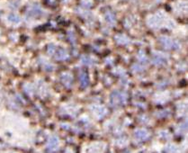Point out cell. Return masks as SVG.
Returning <instances> with one entry per match:
<instances>
[{"label":"cell","mask_w":188,"mask_h":153,"mask_svg":"<svg viewBox=\"0 0 188 153\" xmlns=\"http://www.w3.org/2000/svg\"><path fill=\"white\" fill-rule=\"evenodd\" d=\"M126 101H127V95L123 91H114L111 95V98H110L111 105L114 107L125 105Z\"/></svg>","instance_id":"cell-1"},{"label":"cell","mask_w":188,"mask_h":153,"mask_svg":"<svg viewBox=\"0 0 188 153\" xmlns=\"http://www.w3.org/2000/svg\"><path fill=\"white\" fill-rule=\"evenodd\" d=\"M159 41L162 43V45L167 49H178L180 47V44L177 41L173 39L168 38V37H161L159 39Z\"/></svg>","instance_id":"cell-2"},{"label":"cell","mask_w":188,"mask_h":153,"mask_svg":"<svg viewBox=\"0 0 188 153\" xmlns=\"http://www.w3.org/2000/svg\"><path fill=\"white\" fill-rule=\"evenodd\" d=\"M28 14L30 15H32V16H39L40 15L42 14V10L40 6L38 5H32L30 9L28 10Z\"/></svg>","instance_id":"cell-3"},{"label":"cell","mask_w":188,"mask_h":153,"mask_svg":"<svg viewBox=\"0 0 188 153\" xmlns=\"http://www.w3.org/2000/svg\"><path fill=\"white\" fill-rule=\"evenodd\" d=\"M135 137L140 140H145L149 138V133L147 132L146 130H143V129H140V130H137L135 133H134Z\"/></svg>","instance_id":"cell-4"},{"label":"cell","mask_w":188,"mask_h":153,"mask_svg":"<svg viewBox=\"0 0 188 153\" xmlns=\"http://www.w3.org/2000/svg\"><path fill=\"white\" fill-rule=\"evenodd\" d=\"M59 144V140L57 137H55V136H52L48 140V143H47V147L48 149H53L55 148H57Z\"/></svg>","instance_id":"cell-5"},{"label":"cell","mask_w":188,"mask_h":153,"mask_svg":"<svg viewBox=\"0 0 188 153\" xmlns=\"http://www.w3.org/2000/svg\"><path fill=\"white\" fill-rule=\"evenodd\" d=\"M152 62L156 65H163L167 62V60H166V58H164L162 55H160V54H157V55H155L153 57Z\"/></svg>","instance_id":"cell-6"},{"label":"cell","mask_w":188,"mask_h":153,"mask_svg":"<svg viewBox=\"0 0 188 153\" xmlns=\"http://www.w3.org/2000/svg\"><path fill=\"white\" fill-rule=\"evenodd\" d=\"M61 80H62L63 84H64L66 86H68V87H69V86H71L72 81H73L72 76H71L69 74H63L62 76H61Z\"/></svg>","instance_id":"cell-7"},{"label":"cell","mask_w":188,"mask_h":153,"mask_svg":"<svg viewBox=\"0 0 188 153\" xmlns=\"http://www.w3.org/2000/svg\"><path fill=\"white\" fill-rule=\"evenodd\" d=\"M79 80H80V84L83 87H86L88 86L89 80H88V76H87L86 72H85V71L81 72V74L79 75Z\"/></svg>","instance_id":"cell-8"},{"label":"cell","mask_w":188,"mask_h":153,"mask_svg":"<svg viewBox=\"0 0 188 153\" xmlns=\"http://www.w3.org/2000/svg\"><path fill=\"white\" fill-rule=\"evenodd\" d=\"M69 58V54L68 52L66 51L63 49H60L57 53H56V59L57 60H67Z\"/></svg>","instance_id":"cell-9"},{"label":"cell","mask_w":188,"mask_h":153,"mask_svg":"<svg viewBox=\"0 0 188 153\" xmlns=\"http://www.w3.org/2000/svg\"><path fill=\"white\" fill-rule=\"evenodd\" d=\"M7 19H8L9 22H11V23H13V24H19L20 22H21V18L19 17V15H17L15 14H10V15H8Z\"/></svg>","instance_id":"cell-10"},{"label":"cell","mask_w":188,"mask_h":153,"mask_svg":"<svg viewBox=\"0 0 188 153\" xmlns=\"http://www.w3.org/2000/svg\"><path fill=\"white\" fill-rule=\"evenodd\" d=\"M105 18H106V21L108 22L109 24H111L112 25L115 23V16L112 13V12H107L106 15H105Z\"/></svg>","instance_id":"cell-11"},{"label":"cell","mask_w":188,"mask_h":153,"mask_svg":"<svg viewBox=\"0 0 188 153\" xmlns=\"http://www.w3.org/2000/svg\"><path fill=\"white\" fill-rule=\"evenodd\" d=\"M96 108H97V110H95L93 111V113L95 114H96L97 115V117H99V118H101V117H103L105 114V110L104 108H102V107H100V106H95Z\"/></svg>","instance_id":"cell-12"},{"label":"cell","mask_w":188,"mask_h":153,"mask_svg":"<svg viewBox=\"0 0 188 153\" xmlns=\"http://www.w3.org/2000/svg\"><path fill=\"white\" fill-rule=\"evenodd\" d=\"M115 40H116L117 42L121 43V44H126V43L129 42V40L125 36H123V35H117L116 38H115Z\"/></svg>","instance_id":"cell-13"},{"label":"cell","mask_w":188,"mask_h":153,"mask_svg":"<svg viewBox=\"0 0 188 153\" xmlns=\"http://www.w3.org/2000/svg\"><path fill=\"white\" fill-rule=\"evenodd\" d=\"M82 62L84 64L87 65V66H91V65H93V60L88 56H83L82 57Z\"/></svg>","instance_id":"cell-14"},{"label":"cell","mask_w":188,"mask_h":153,"mask_svg":"<svg viewBox=\"0 0 188 153\" xmlns=\"http://www.w3.org/2000/svg\"><path fill=\"white\" fill-rule=\"evenodd\" d=\"M132 69H133L134 71H136V72H140V71L144 70V68H143V66H140V65H139V64H136V65H134V66H133Z\"/></svg>","instance_id":"cell-15"},{"label":"cell","mask_w":188,"mask_h":153,"mask_svg":"<svg viewBox=\"0 0 188 153\" xmlns=\"http://www.w3.org/2000/svg\"><path fill=\"white\" fill-rule=\"evenodd\" d=\"M138 58H139V60H140V61H147V57H146V55L144 53H140L139 54V56H138Z\"/></svg>","instance_id":"cell-16"},{"label":"cell","mask_w":188,"mask_h":153,"mask_svg":"<svg viewBox=\"0 0 188 153\" xmlns=\"http://www.w3.org/2000/svg\"><path fill=\"white\" fill-rule=\"evenodd\" d=\"M55 51H56V48H55V46H53V45H50L49 46V48H48V52H49V54H54L55 53Z\"/></svg>","instance_id":"cell-17"}]
</instances>
